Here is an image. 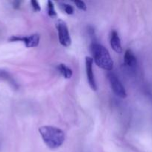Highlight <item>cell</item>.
<instances>
[{
  "mask_svg": "<svg viewBox=\"0 0 152 152\" xmlns=\"http://www.w3.org/2000/svg\"><path fill=\"white\" fill-rule=\"evenodd\" d=\"M39 132L45 144L51 149H56L61 147L65 141V134L63 131L53 126H42Z\"/></svg>",
  "mask_w": 152,
  "mask_h": 152,
  "instance_id": "6da1fadb",
  "label": "cell"
},
{
  "mask_svg": "<svg viewBox=\"0 0 152 152\" xmlns=\"http://www.w3.org/2000/svg\"><path fill=\"white\" fill-rule=\"evenodd\" d=\"M90 51L93 62L99 68L108 71L113 70V61L105 47L98 42H92L90 45Z\"/></svg>",
  "mask_w": 152,
  "mask_h": 152,
  "instance_id": "7a4b0ae2",
  "label": "cell"
},
{
  "mask_svg": "<svg viewBox=\"0 0 152 152\" xmlns=\"http://www.w3.org/2000/svg\"><path fill=\"white\" fill-rule=\"evenodd\" d=\"M107 78H108L110 87H111L113 93L120 98L126 97L127 93L125 87L123 86L119 77L116 75V74H114L113 72H109L107 74Z\"/></svg>",
  "mask_w": 152,
  "mask_h": 152,
  "instance_id": "3957f363",
  "label": "cell"
},
{
  "mask_svg": "<svg viewBox=\"0 0 152 152\" xmlns=\"http://www.w3.org/2000/svg\"><path fill=\"white\" fill-rule=\"evenodd\" d=\"M56 27L58 29L60 43L64 47H69L71 45L72 39L66 22L61 19H59L57 22Z\"/></svg>",
  "mask_w": 152,
  "mask_h": 152,
  "instance_id": "277c9868",
  "label": "cell"
},
{
  "mask_svg": "<svg viewBox=\"0 0 152 152\" xmlns=\"http://www.w3.org/2000/svg\"><path fill=\"white\" fill-rule=\"evenodd\" d=\"M40 37L39 34H34L32 35L22 37V36H12L9 38L10 42H22L25 44L26 48L37 47L40 43Z\"/></svg>",
  "mask_w": 152,
  "mask_h": 152,
  "instance_id": "5b68a950",
  "label": "cell"
},
{
  "mask_svg": "<svg viewBox=\"0 0 152 152\" xmlns=\"http://www.w3.org/2000/svg\"><path fill=\"white\" fill-rule=\"evenodd\" d=\"M86 77H87L88 83L89 86L93 91L97 90V85L95 82V77H94L93 70H92V65H93V59L91 57H86Z\"/></svg>",
  "mask_w": 152,
  "mask_h": 152,
  "instance_id": "8992f818",
  "label": "cell"
},
{
  "mask_svg": "<svg viewBox=\"0 0 152 152\" xmlns=\"http://www.w3.org/2000/svg\"><path fill=\"white\" fill-rule=\"evenodd\" d=\"M124 62H125V65H126L129 69L134 70L135 69L136 67H137V57H136L135 55L134 54L132 50H130V49H128V50H127L126 51H125V56H124Z\"/></svg>",
  "mask_w": 152,
  "mask_h": 152,
  "instance_id": "52a82bcc",
  "label": "cell"
},
{
  "mask_svg": "<svg viewBox=\"0 0 152 152\" xmlns=\"http://www.w3.org/2000/svg\"><path fill=\"white\" fill-rule=\"evenodd\" d=\"M110 45H111L112 48L117 53H121L122 52V44H121V40L119 37L117 31H113L110 34Z\"/></svg>",
  "mask_w": 152,
  "mask_h": 152,
  "instance_id": "ba28073f",
  "label": "cell"
},
{
  "mask_svg": "<svg viewBox=\"0 0 152 152\" xmlns=\"http://www.w3.org/2000/svg\"><path fill=\"white\" fill-rule=\"evenodd\" d=\"M0 80L7 82L15 90H17L19 88V86H18L17 83H16V80L13 77V76L8 71H6V70L0 68Z\"/></svg>",
  "mask_w": 152,
  "mask_h": 152,
  "instance_id": "9c48e42d",
  "label": "cell"
},
{
  "mask_svg": "<svg viewBox=\"0 0 152 152\" xmlns=\"http://www.w3.org/2000/svg\"><path fill=\"white\" fill-rule=\"evenodd\" d=\"M58 70L66 79H70L73 75V72L71 68H69L65 64H59L58 65Z\"/></svg>",
  "mask_w": 152,
  "mask_h": 152,
  "instance_id": "30bf717a",
  "label": "cell"
},
{
  "mask_svg": "<svg viewBox=\"0 0 152 152\" xmlns=\"http://www.w3.org/2000/svg\"><path fill=\"white\" fill-rule=\"evenodd\" d=\"M47 11L48 15L50 17H55L57 16V12L55 9V6H54L53 2L52 1H48V5H47Z\"/></svg>",
  "mask_w": 152,
  "mask_h": 152,
  "instance_id": "8fae6325",
  "label": "cell"
},
{
  "mask_svg": "<svg viewBox=\"0 0 152 152\" xmlns=\"http://www.w3.org/2000/svg\"><path fill=\"white\" fill-rule=\"evenodd\" d=\"M60 5H61V7H62L63 10L67 14L71 15L73 14V13H74V8H73L70 4H66V3H61Z\"/></svg>",
  "mask_w": 152,
  "mask_h": 152,
  "instance_id": "7c38bea8",
  "label": "cell"
},
{
  "mask_svg": "<svg viewBox=\"0 0 152 152\" xmlns=\"http://www.w3.org/2000/svg\"><path fill=\"white\" fill-rule=\"evenodd\" d=\"M74 4H75L76 7L78 9L81 10H86V5L83 1H80V0H75L74 1Z\"/></svg>",
  "mask_w": 152,
  "mask_h": 152,
  "instance_id": "4fadbf2b",
  "label": "cell"
},
{
  "mask_svg": "<svg viewBox=\"0 0 152 152\" xmlns=\"http://www.w3.org/2000/svg\"><path fill=\"white\" fill-rule=\"evenodd\" d=\"M31 6H32L33 9H34L35 11H40V10H41V7H40V4H39L38 1L32 0V1H31Z\"/></svg>",
  "mask_w": 152,
  "mask_h": 152,
  "instance_id": "5bb4252c",
  "label": "cell"
},
{
  "mask_svg": "<svg viewBox=\"0 0 152 152\" xmlns=\"http://www.w3.org/2000/svg\"><path fill=\"white\" fill-rule=\"evenodd\" d=\"M22 3V1H15L13 2V8L15 9H18L19 7H20V4Z\"/></svg>",
  "mask_w": 152,
  "mask_h": 152,
  "instance_id": "9a60e30c",
  "label": "cell"
}]
</instances>
